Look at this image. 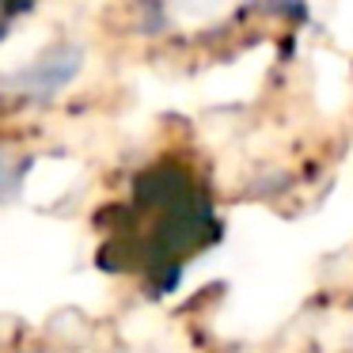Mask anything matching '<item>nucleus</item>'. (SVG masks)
<instances>
[{
	"instance_id": "1",
	"label": "nucleus",
	"mask_w": 353,
	"mask_h": 353,
	"mask_svg": "<svg viewBox=\"0 0 353 353\" xmlns=\"http://www.w3.org/2000/svg\"><path fill=\"white\" fill-rule=\"evenodd\" d=\"M137 201L145 209L160 213L152 239L145 243V266L152 277L171 289L179 281V262L186 254L201 251V247L221 239V224H216L209 201L194 186V179L179 168H152L137 179Z\"/></svg>"
},
{
	"instance_id": "2",
	"label": "nucleus",
	"mask_w": 353,
	"mask_h": 353,
	"mask_svg": "<svg viewBox=\"0 0 353 353\" xmlns=\"http://www.w3.org/2000/svg\"><path fill=\"white\" fill-rule=\"evenodd\" d=\"M80 65H84V46L57 42L34 61H27L23 69L0 77V88L12 95H23V99H50V95H57L61 88H69L77 80Z\"/></svg>"
},
{
	"instance_id": "3",
	"label": "nucleus",
	"mask_w": 353,
	"mask_h": 353,
	"mask_svg": "<svg viewBox=\"0 0 353 353\" xmlns=\"http://www.w3.org/2000/svg\"><path fill=\"white\" fill-rule=\"evenodd\" d=\"M31 4H34V0H0V27L8 31L12 19L23 16V12H31Z\"/></svg>"
}]
</instances>
